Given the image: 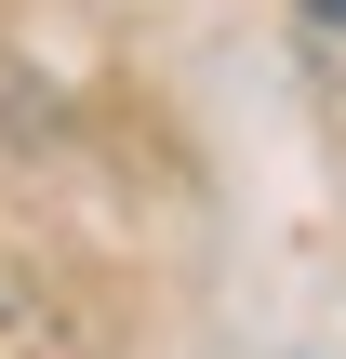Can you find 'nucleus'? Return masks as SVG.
Instances as JSON below:
<instances>
[{"instance_id": "1", "label": "nucleus", "mask_w": 346, "mask_h": 359, "mask_svg": "<svg viewBox=\"0 0 346 359\" xmlns=\"http://www.w3.org/2000/svg\"><path fill=\"white\" fill-rule=\"evenodd\" d=\"M307 13H320V27H346V0H307Z\"/></svg>"}]
</instances>
